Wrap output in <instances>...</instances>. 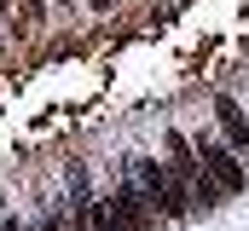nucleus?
Masks as SVG:
<instances>
[{
    "label": "nucleus",
    "mask_w": 249,
    "mask_h": 231,
    "mask_svg": "<svg viewBox=\"0 0 249 231\" xmlns=\"http://www.w3.org/2000/svg\"><path fill=\"white\" fill-rule=\"evenodd\" d=\"M168 168H174V179L191 191V202H197V214H209L226 191L214 185V173L203 168V156H197V145H191L186 133H168Z\"/></svg>",
    "instance_id": "f03ea898"
},
{
    "label": "nucleus",
    "mask_w": 249,
    "mask_h": 231,
    "mask_svg": "<svg viewBox=\"0 0 249 231\" xmlns=\"http://www.w3.org/2000/svg\"><path fill=\"white\" fill-rule=\"evenodd\" d=\"M18 6H23L29 17H41V6H47V0H18Z\"/></svg>",
    "instance_id": "6e6552de"
},
{
    "label": "nucleus",
    "mask_w": 249,
    "mask_h": 231,
    "mask_svg": "<svg viewBox=\"0 0 249 231\" xmlns=\"http://www.w3.org/2000/svg\"><path fill=\"white\" fill-rule=\"evenodd\" d=\"M197 156H203V168L214 173V185H220L226 197H238V191H244V168H238V150H232V145L203 139V145H197Z\"/></svg>",
    "instance_id": "7ed1b4c3"
},
{
    "label": "nucleus",
    "mask_w": 249,
    "mask_h": 231,
    "mask_svg": "<svg viewBox=\"0 0 249 231\" xmlns=\"http://www.w3.org/2000/svg\"><path fill=\"white\" fill-rule=\"evenodd\" d=\"M116 202H122V214H127V231H157V202H151V191L133 179V168H127V179H122V191H116Z\"/></svg>",
    "instance_id": "20e7f679"
},
{
    "label": "nucleus",
    "mask_w": 249,
    "mask_h": 231,
    "mask_svg": "<svg viewBox=\"0 0 249 231\" xmlns=\"http://www.w3.org/2000/svg\"><path fill=\"white\" fill-rule=\"evenodd\" d=\"M127 168H133V179L151 191V202H157V214H162V220H191V214H197L191 191L174 179V168H168V162H145V156H133Z\"/></svg>",
    "instance_id": "f257e3e1"
},
{
    "label": "nucleus",
    "mask_w": 249,
    "mask_h": 231,
    "mask_svg": "<svg viewBox=\"0 0 249 231\" xmlns=\"http://www.w3.org/2000/svg\"><path fill=\"white\" fill-rule=\"evenodd\" d=\"M81 226L87 231H127V214H122V202H116V191L110 197H93L81 208Z\"/></svg>",
    "instance_id": "39448f33"
},
{
    "label": "nucleus",
    "mask_w": 249,
    "mask_h": 231,
    "mask_svg": "<svg viewBox=\"0 0 249 231\" xmlns=\"http://www.w3.org/2000/svg\"><path fill=\"white\" fill-rule=\"evenodd\" d=\"M47 226H53V231H75V220H70L64 208H53V220H47Z\"/></svg>",
    "instance_id": "0eeeda50"
},
{
    "label": "nucleus",
    "mask_w": 249,
    "mask_h": 231,
    "mask_svg": "<svg viewBox=\"0 0 249 231\" xmlns=\"http://www.w3.org/2000/svg\"><path fill=\"white\" fill-rule=\"evenodd\" d=\"M214 121H220V133H226L232 150H249V116L238 110L232 99H214Z\"/></svg>",
    "instance_id": "423d86ee"
},
{
    "label": "nucleus",
    "mask_w": 249,
    "mask_h": 231,
    "mask_svg": "<svg viewBox=\"0 0 249 231\" xmlns=\"http://www.w3.org/2000/svg\"><path fill=\"white\" fill-rule=\"evenodd\" d=\"M0 12H6V0H0Z\"/></svg>",
    "instance_id": "1a4fd4ad"
}]
</instances>
